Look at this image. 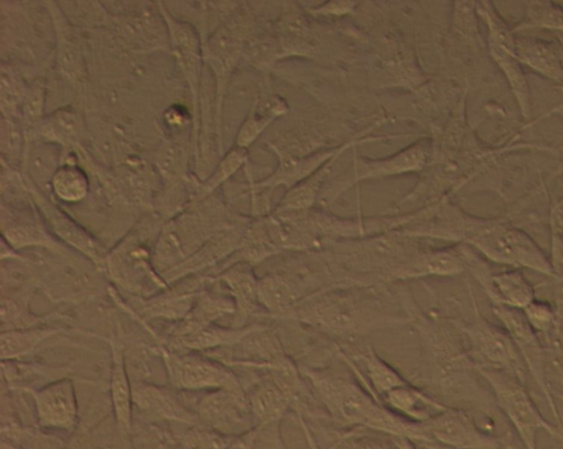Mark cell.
<instances>
[{
  "mask_svg": "<svg viewBox=\"0 0 563 449\" xmlns=\"http://www.w3.org/2000/svg\"><path fill=\"white\" fill-rule=\"evenodd\" d=\"M421 355L409 380L440 403L476 414H500L495 398L472 361L457 320L412 310Z\"/></svg>",
  "mask_w": 563,
  "mask_h": 449,
  "instance_id": "obj_1",
  "label": "cell"
},
{
  "mask_svg": "<svg viewBox=\"0 0 563 449\" xmlns=\"http://www.w3.org/2000/svg\"><path fill=\"white\" fill-rule=\"evenodd\" d=\"M380 286H327L302 298L283 320L346 341L377 329L411 324L412 314L397 313Z\"/></svg>",
  "mask_w": 563,
  "mask_h": 449,
  "instance_id": "obj_2",
  "label": "cell"
},
{
  "mask_svg": "<svg viewBox=\"0 0 563 449\" xmlns=\"http://www.w3.org/2000/svg\"><path fill=\"white\" fill-rule=\"evenodd\" d=\"M298 365L313 397L334 421L416 445L427 441L422 424L395 414L363 384L327 369Z\"/></svg>",
  "mask_w": 563,
  "mask_h": 449,
  "instance_id": "obj_3",
  "label": "cell"
},
{
  "mask_svg": "<svg viewBox=\"0 0 563 449\" xmlns=\"http://www.w3.org/2000/svg\"><path fill=\"white\" fill-rule=\"evenodd\" d=\"M1 61L48 75L54 28L45 1H0Z\"/></svg>",
  "mask_w": 563,
  "mask_h": 449,
  "instance_id": "obj_4",
  "label": "cell"
},
{
  "mask_svg": "<svg viewBox=\"0 0 563 449\" xmlns=\"http://www.w3.org/2000/svg\"><path fill=\"white\" fill-rule=\"evenodd\" d=\"M218 193L188 204L166 220L156 239L153 262L162 275L201 248L216 232L240 220Z\"/></svg>",
  "mask_w": 563,
  "mask_h": 449,
  "instance_id": "obj_5",
  "label": "cell"
},
{
  "mask_svg": "<svg viewBox=\"0 0 563 449\" xmlns=\"http://www.w3.org/2000/svg\"><path fill=\"white\" fill-rule=\"evenodd\" d=\"M165 221L154 210L143 212L104 260L103 271L113 283L142 299L169 287L153 262L154 245Z\"/></svg>",
  "mask_w": 563,
  "mask_h": 449,
  "instance_id": "obj_6",
  "label": "cell"
},
{
  "mask_svg": "<svg viewBox=\"0 0 563 449\" xmlns=\"http://www.w3.org/2000/svg\"><path fill=\"white\" fill-rule=\"evenodd\" d=\"M465 244L488 262L526 269L555 280L550 256L523 229L503 218H478Z\"/></svg>",
  "mask_w": 563,
  "mask_h": 449,
  "instance_id": "obj_7",
  "label": "cell"
},
{
  "mask_svg": "<svg viewBox=\"0 0 563 449\" xmlns=\"http://www.w3.org/2000/svg\"><path fill=\"white\" fill-rule=\"evenodd\" d=\"M107 31L114 44L130 54L168 52V32L158 2L106 1Z\"/></svg>",
  "mask_w": 563,
  "mask_h": 449,
  "instance_id": "obj_8",
  "label": "cell"
},
{
  "mask_svg": "<svg viewBox=\"0 0 563 449\" xmlns=\"http://www.w3.org/2000/svg\"><path fill=\"white\" fill-rule=\"evenodd\" d=\"M477 371L487 383L499 412L510 423L523 449H537L539 430L561 441L563 426L558 427L544 418L530 396L527 384L499 371Z\"/></svg>",
  "mask_w": 563,
  "mask_h": 449,
  "instance_id": "obj_9",
  "label": "cell"
},
{
  "mask_svg": "<svg viewBox=\"0 0 563 449\" xmlns=\"http://www.w3.org/2000/svg\"><path fill=\"white\" fill-rule=\"evenodd\" d=\"M473 316L468 321L457 320L468 354L477 369H489L511 375L527 384V369L508 332L485 318L468 285Z\"/></svg>",
  "mask_w": 563,
  "mask_h": 449,
  "instance_id": "obj_10",
  "label": "cell"
},
{
  "mask_svg": "<svg viewBox=\"0 0 563 449\" xmlns=\"http://www.w3.org/2000/svg\"><path fill=\"white\" fill-rule=\"evenodd\" d=\"M241 6L202 44L203 63L214 84L217 121L222 138L228 86L250 37V15Z\"/></svg>",
  "mask_w": 563,
  "mask_h": 449,
  "instance_id": "obj_11",
  "label": "cell"
},
{
  "mask_svg": "<svg viewBox=\"0 0 563 449\" xmlns=\"http://www.w3.org/2000/svg\"><path fill=\"white\" fill-rule=\"evenodd\" d=\"M422 428L424 442L449 449H520L512 431H493L479 423L475 413L465 409L446 407L422 423Z\"/></svg>",
  "mask_w": 563,
  "mask_h": 449,
  "instance_id": "obj_12",
  "label": "cell"
},
{
  "mask_svg": "<svg viewBox=\"0 0 563 449\" xmlns=\"http://www.w3.org/2000/svg\"><path fill=\"white\" fill-rule=\"evenodd\" d=\"M158 354L173 387L189 392L230 390L246 393L232 368L200 352H179L158 347Z\"/></svg>",
  "mask_w": 563,
  "mask_h": 449,
  "instance_id": "obj_13",
  "label": "cell"
},
{
  "mask_svg": "<svg viewBox=\"0 0 563 449\" xmlns=\"http://www.w3.org/2000/svg\"><path fill=\"white\" fill-rule=\"evenodd\" d=\"M158 6L167 26L168 53L176 65V70L187 86L194 114L192 145L195 150L199 131L200 95L205 70L202 42L191 25L174 18L162 1H158Z\"/></svg>",
  "mask_w": 563,
  "mask_h": 449,
  "instance_id": "obj_14",
  "label": "cell"
},
{
  "mask_svg": "<svg viewBox=\"0 0 563 449\" xmlns=\"http://www.w3.org/2000/svg\"><path fill=\"white\" fill-rule=\"evenodd\" d=\"M54 28L53 72L62 79L79 101H86L89 88V67L81 30L63 12L58 1H45Z\"/></svg>",
  "mask_w": 563,
  "mask_h": 449,
  "instance_id": "obj_15",
  "label": "cell"
},
{
  "mask_svg": "<svg viewBox=\"0 0 563 449\" xmlns=\"http://www.w3.org/2000/svg\"><path fill=\"white\" fill-rule=\"evenodd\" d=\"M31 196L53 236L70 250L81 254L99 270H103L109 250L79 220L51 196L26 182Z\"/></svg>",
  "mask_w": 563,
  "mask_h": 449,
  "instance_id": "obj_16",
  "label": "cell"
},
{
  "mask_svg": "<svg viewBox=\"0 0 563 449\" xmlns=\"http://www.w3.org/2000/svg\"><path fill=\"white\" fill-rule=\"evenodd\" d=\"M494 316L516 344L528 374L532 377L548 402L555 425L563 426L559 409L545 382V347L537 332L528 324L522 310L501 304H490Z\"/></svg>",
  "mask_w": 563,
  "mask_h": 449,
  "instance_id": "obj_17",
  "label": "cell"
},
{
  "mask_svg": "<svg viewBox=\"0 0 563 449\" xmlns=\"http://www.w3.org/2000/svg\"><path fill=\"white\" fill-rule=\"evenodd\" d=\"M194 409L206 427L225 435L238 436L255 427L246 393L230 390L205 392Z\"/></svg>",
  "mask_w": 563,
  "mask_h": 449,
  "instance_id": "obj_18",
  "label": "cell"
},
{
  "mask_svg": "<svg viewBox=\"0 0 563 449\" xmlns=\"http://www.w3.org/2000/svg\"><path fill=\"white\" fill-rule=\"evenodd\" d=\"M36 420L45 429L73 431L78 421V402L74 382L62 377L31 390Z\"/></svg>",
  "mask_w": 563,
  "mask_h": 449,
  "instance_id": "obj_19",
  "label": "cell"
},
{
  "mask_svg": "<svg viewBox=\"0 0 563 449\" xmlns=\"http://www.w3.org/2000/svg\"><path fill=\"white\" fill-rule=\"evenodd\" d=\"M214 281L224 285L234 304V315L230 326L244 327L255 317H265L258 302V276L254 266L238 262L220 270Z\"/></svg>",
  "mask_w": 563,
  "mask_h": 449,
  "instance_id": "obj_20",
  "label": "cell"
},
{
  "mask_svg": "<svg viewBox=\"0 0 563 449\" xmlns=\"http://www.w3.org/2000/svg\"><path fill=\"white\" fill-rule=\"evenodd\" d=\"M472 247L454 243L440 249L419 250L397 273L396 281L453 277L466 273Z\"/></svg>",
  "mask_w": 563,
  "mask_h": 449,
  "instance_id": "obj_21",
  "label": "cell"
},
{
  "mask_svg": "<svg viewBox=\"0 0 563 449\" xmlns=\"http://www.w3.org/2000/svg\"><path fill=\"white\" fill-rule=\"evenodd\" d=\"M133 407L151 418L199 426L194 408L170 388L142 381L132 382Z\"/></svg>",
  "mask_w": 563,
  "mask_h": 449,
  "instance_id": "obj_22",
  "label": "cell"
},
{
  "mask_svg": "<svg viewBox=\"0 0 563 449\" xmlns=\"http://www.w3.org/2000/svg\"><path fill=\"white\" fill-rule=\"evenodd\" d=\"M37 139L54 143L63 150L86 147L89 125L82 107L67 103L48 111L40 125Z\"/></svg>",
  "mask_w": 563,
  "mask_h": 449,
  "instance_id": "obj_23",
  "label": "cell"
},
{
  "mask_svg": "<svg viewBox=\"0 0 563 449\" xmlns=\"http://www.w3.org/2000/svg\"><path fill=\"white\" fill-rule=\"evenodd\" d=\"M429 151V143L422 140L386 158H355L344 188L364 179L420 171L427 164Z\"/></svg>",
  "mask_w": 563,
  "mask_h": 449,
  "instance_id": "obj_24",
  "label": "cell"
},
{
  "mask_svg": "<svg viewBox=\"0 0 563 449\" xmlns=\"http://www.w3.org/2000/svg\"><path fill=\"white\" fill-rule=\"evenodd\" d=\"M246 397L255 427L261 429L280 427L283 418L294 404L291 396L264 374L257 375L246 391Z\"/></svg>",
  "mask_w": 563,
  "mask_h": 449,
  "instance_id": "obj_25",
  "label": "cell"
},
{
  "mask_svg": "<svg viewBox=\"0 0 563 449\" xmlns=\"http://www.w3.org/2000/svg\"><path fill=\"white\" fill-rule=\"evenodd\" d=\"M90 190V174L80 163L78 150H63L62 164L51 180V197L63 207H74L84 202Z\"/></svg>",
  "mask_w": 563,
  "mask_h": 449,
  "instance_id": "obj_26",
  "label": "cell"
},
{
  "mask_svg": "<svg viewBox=\"0 0 563 449\" xmlns=\"http://www.w3.org/2000/svg\"><path fill=\"white\" fill-rule=\"evenodd\" d=\"M176 19L191 25L202 44L236 10L240 3L223 1H162Z\"/></svg>",
  "mask_w": 563,
  "mask_h": 449,
  "instance_id": "obj_27",
  "label": "cell"
},
{
  "mask_svg": "<svg viewBox=\"0 0 563 449\" xmlns=\"http://www.w3.org/2000/svg\"><path fill=\"white\" fill-rule=\"evenodd\" d=\"M110 398L117 426L123 437L130 435L133 414L132 382L125 366L123 348L115 339L110 341Z\"/></svg>",
  "mask_w": 563,
  "mask_h": 449,
  "instance_id": "obj_28",
  "label": "cell"
},
{
  "mask_svg": "<svg viewBox=\"0 0 563 449\" xmlns=\"http://www.w3.org/2000/svg\"><path fill=\"white\" fill-rule=\"evenodd\" d=\"M380 402L395 414L416 424H422L446 408L411 382L387 392Z\"/></svg>",
  "mask_w": 563,
  "mask_h": 449,
  "instance_id": "obj_29",
  "label": "cell"
},
{
  "mask_svg": "<svg viewBox=\"0 0 563 449\" xmlns=\"http://www.w3.org/2000/svg\"><path fill=\"white\" fill-rule=\"evenodd\" d=\"M234 315V304L228 294L213 289L200 288L188 315L172 329L169 336L175 338L196 328L216 324L224 316Z\"/></svg>",
  "mask_w": 563,
  "mask_h": 449,
  "instance_id": "obj_30",
  "label": "cell"
},
{
  "mask_svg": "<svg viewBox=\"0 0 563 449\" xmlns=\"http://www.w3.org/2000/svg\"><path fill=\"white\" fill-rule=\"evenodd\" d=\"M256 322L244 327L219 326L210 324L196 328L181 336L170 338V349H184L192 352H210L236 344Z\"/></svg>",
  "mask_w": 563,
  "mask_h": 449,
  "instance_id": "obj_31",
  "label": "cell"
},
{
  "mask_svg": "<svg viewBox=\"0 0 563 449\" xmlns=\"http://www.w3.org/2000/svg\"><path fill=\"white\" fill-rule=\"evenodd\" d=\"M63 149L54 143L34 140L25 147L21 172L25 180L49 195L52 177L62 164Z\"/></svg>",
  "mask_w": 563,
  "mask_h": 449,
  "instance_id": "obj_32",
  "label": "cell"
},
{
  "mask_svg": "<svg viewBox=\"0 0 563 449\" xmlns=\"http://www.w3.org/2000/svg\"><path fill=\"white\" fill-rule=\"evenodd\" d=\"M515 44L487 41V48L490 57L504 74L522 118L527 120L531 116L530 87L521 63L516 56Z\"/></svg>",
  "mask_w": 563,
  "mask_h": 449,
  "instance_id": "obj_33",
  "label": "cell"
},
{
  "mask_svg": "<svg viewBox=\"0 0 563 449\" xmlns=\"http://www.w3.org/2000/svg\"><path fill=\"white\" fill-rule=\"evenodd\" d=\"M492 293L487 296L490 304H501L522 310L536 297V288L521 269L509 267L494 272L492 275Z\"/></svg>",
  "mask_w": 563,
  "mask_h": 449,
  "instance_id": "obj_34",
  "label": "cell"
},
{
  "mask_svg": "<svg viewBox=\"0 0 563 449\" xmlns=\"http://www.w3.org/2000/svg\"><path fill=\"white\" fill-rule=\"evenodd\" d=\"M515 50L521 64L543 77L563 83V64L551 44L539 39L516 35Z\"/></svg>",
  "mask_w": 563,
  "mask_h": 449,
  "instance_id": "obj_35",
  "label": "cell"
},
{
  "mask_svg": "<svg viewBox=\"0 0 563 449\" xmlns=\"http://www.w3.org/2000/svg\"><path fill=\"white\" fill-rule=\"evenodd\" d=\"M357 359L364 368L365 387L368 388L379 401L387 392L406 385L410 381L406 379L391 364L385 361L372 347L357 350L352 355Z\"/></svg>",
  "mask_w": 563,
  "mask_h": 449,
  "instance_id": "obj_36",
  "label": "cell"
},
{
  "mask_svg": "<svg viewBox=\"0 0 563 449\" xmlns=\"http://www.w3.org/2000/svg\"><path fill=\"white\" fill-rule=\"evenodd\" d=\"M287 110L286 103L277 96L256 97L246 118L240 125L234 145L246 149L261 135L269 123Z\"/></svg>",
  "mask_w": 563,
  "mask_h": 449,
  "instance_id": "obj_37",
  "label": "cell"
},
{
  "mask_svg": "<svg viewBox=\"0 0 563 449\" xmlns=\"http://www.w3.org/2000/svg\"><path fill=\"white\" fill-rule=\"evenodd\" d=\"M196 283L189 287H176L143 299V311L153 318H163L167 320L180 321L190 311L197 292L200 289Z\"/></svg>",
  "mask_w": 563,
  "mask_h": 449,
  "instance_id": "obj_38",
  "label": "cell"
},
{
  "mask_svg": "<svg viewBox=\"0 0 563 449\" xmlns=\"http://www.w3.org/2000/svg\"><path fill=\"white\" fill-rule=\"evenodd\" d=\"M249 158L246 149L233 146L218 161L210 174L195 186L190 202L200 201L227 185L231 177L242 168ZM189 202V204H190Z\"/></svg>",
  "mask_w": 563,
  "mask_h": 449,
  "instance_id": "obj_39",
  "label": "cell"
},
{
  "mask_svg": "<svg viewBox=\"0 0 563 449\" xmlns=\"http://www.w3.org/2000/svg\"><path fill=\"white\" fill-rule=\"evenodd\" d=\"M47 76H37L31 79L20 106L19 114L23 125L26 145L37 140L40 125L47 113Z\"/></svg>",
  "mask_w": 563,
  "mask_h": 449,
  "instance_id": "obj_40",
  "label": "cell"
},
{
  "mask_svg": "<svg viewBox=\"0 0 563 449\" xmlns=\"http://www.w3.org/2000/svg\"><path fill=\"white\" fill-rule=\"evenodd\" d=\"M62 329L34 326L30 328L1 331V360L13 361L32 353L42 342L59 333Z\"/></svg>",
  "mask_w": 563,
  "mask_h": 449,
  "instance_id": "obj_41",
  "label": "cell"
},
{
  "mask_svg": "<svg viewBox=\"0 0 563 449\" xmlns=\"http://www.w3.org/2000/svg\"><path fill=\"white\" fill-rule=\"evenodd\" d=\"M342 152L331 157L314 173L289 188L276 207V213L300 212L308 210L319 194L321 184L328 176L334 161Z\"/></svg>",
  "mask_w": 563,
  "mask_h": 449,
  "instance_id": "obj_42",
  "label": "cell"
},
{
  "mask_svg": "<svg viewBox=\"0 0 563 449\" xmlns=\"http://www.w3.org/2000/svg\"><path fill=\"white\" fill-rule=\"evenodd\" d=\"M522 313L544 347L560 348L559 313L554 304L536 298Z\"/></svg>",
  "mask_w": 563,
  "mask_h": 449,
  "instance_id": "obj_43",
  "label": "cell"
},
{
  "mask_svg": "<svg viewBox=\"0 0 563 449\" xmlns=\"http://www.w3.org/2000/svg\"><path fill=\"white\" fill-rule=\"evenodd\" d=\"M29 78L16 65L1 61L0 111L1 116H20V106L25 96Z\"/></svg>",
  "mask_w": 563,
  "mask_h": 449,
  "instance_id": "obj_44",
  "label": "cell"
},
{
  "mask_svg": "<svg viewBox=\"0 0 563 449\" xmlns=\"http://www.w3.org/2000/svg\"><path fill=\"white\" fill-rule=\"evenodd\" d=\"M25 145V134L20 116H1V162L21 171Z\"/></svg>",
  "mask_w": 563,
  "mask_h": 449,
  "instance_id": "obj_45",
  "label": "cell"
},
{
  "mask_svg": "<svg viewBox=\"0 0 563 449\" xmlns=\"http://www.w3.org/2000/svg\"><path fill=\"white\" fill-rule=\"evenodd\" d=\"M530 29L563 32V7L559 2L530 1L522 20L512 26L515 33Z\"/></svg>",
  "mask_w": 563,
  "mask_h": 449,
  "instance_id": "obj_46",
  "label": "cell"
},
{
  "mask_svg": "<svg viewBox=\"0 0 563 449\" xmlns=\"http://www.w3.org/2000/svg\"><path fill=\"white\" fill-rule=\"evenodd\" d=\"M58 3L70 23L79 30H107L109 15L102 2L62 1Z\"/></svg>",
  "mask_w": 563,
  "mask_h": 449,
  "instance_id": "obj_47",
  "label": "cell"
},
{
  "mask_svg": "<svg viewBox=\"0 0 563 449\" xmlns=\"http://www.w3.org/2000/svg\"><path fill=\"white\" fill-rule=\"evenodd\" d=\"M26 299L27 296L25 295H16L8 299L2 298V331L34 327L43 320L41 317L31 314Z\"/></svg>",
  "mask_w": 563,
  "mask_h": 449,
  "instance_id": "obj_48",
  "label": "cell"
},
{
  "mask_svg": "<svg viewBox=\"0 0 563 449\" xmlns=\"http://www.w3.org/2000/svg\"><path fill=\"white\" fill-rule=\"evenodd\" d=\"M235 436L208 427L194 426L181 439L184 449H225Z\"/></svg>",
  "mask_w": 563,
  "mask_h": 449,
  "instance_id": "obj_49",
  "label": "cell"
},
{
  "mask_svg": "<svg viewBox=\"0 0 563 449\" xmlns=\"http://www.w3.org/2000/svg\"><path fill=\"white\" fill-rule=\"evenodd\" d=\"M544 375L552 397L563 395V349L545 347Z\"/></svg>",
  "mask_w": 563,
  "mask_h": 449,
  "instance_id": "obj_50",
  "label": "cell"
},
{
  "mask_svg": "<svg viewBox=\"0 0 563 449\" xmlns=\"http://www.w3.org/2000/svg\"><path fill=\"white\" fill-rule=\"evenodd\" d=\"M340 441H346L350 449H390L386 441L366 435L344 432Z\"/></svg>",
  "mask_w": 563,
  "mask_h": 449,
  "instance_id": "obj_51",
  "label": "cell"
},
{
  "mask_svg": "<svg viewBox=\"0 0 563 449\" xmlns=\"http://www.w3.org/2000/svg\"><path fill=\"white\" fill-rule=\"evenodd\" d=\"M257 439V428L254 427L235 436L225 449H254Z\"/></svg>",
  "mask_w": 563,
  "mask_h": 449,
  "instance_id": "obj_52",
  "label": "cell"
},
{
  "mask_svg": "<svg viewBox=\"0 0 563 449\" xmlns=\"http://www.w3.org/2000/svg\"><path fill=\"white\" fill-rule=\"evenodd\" d=\"M354 7L353 2H327L323 6H320L313 10L314 13L322 14H343L350 12Z\"/></svg>",
  "mask_w": 563,
  "mask_h": 449,
  "instance_id": "obj_53",
  "label": "cell"
},
{
  "mask_svg": "<svg viewBox=\"0 0 563 449\" xmlns=\"http://www.w3.org/2000/svg\"><path fill=\"white\" fill-rule=\"evenodd\" d=\"M395 449H418L415 442L407 438H389Z\"/></svg>",
  "mask_w": 563,
  "mask_h": 449,
  "instance_id": "obj_54",
  "label": "cell"
},
{
  "mask_svg": "<svg viewBox=\"0 0 563 449\" xmlns=\"http://www.w3.org/2000/svg\"><path fill=\"white\" fill-rule=\"evenodd\" d=\"M552 113H555L556 116H559L562 121H563V103L556 106L555 108H553L552 110H550L545 116H551Z\"/></svg>",
  "mask_w": 563,
  "mask_h": 449,
  "instance_id": "obj_55",
  "label": "cell"
},
{
  "mask_svg": "<svg viewBox=\"0 0 563 449\" xmlns=\"http://www.w3.org/2000/svg\"><path fill=\"white\" fill-rule=\"evenodd\" d=\"M555 282H558L560 284H563V270L560 272V274H559V276H558Z\"/></svg>",
  "mask_w": 563,
  "mask_h": 449,
  "instance_id": "obj_56",
  "label": "cell"
},
{
  "mask_svg": "<svg viewBox=\"0 0 563 449\" xmlns=\"http://www.w3.org/2000/svg\"><path fill=\"white\" fill-rule=\"evenodd\" d=\"M554 398H558V399H560L561 402H563V395H562V394H558V395H555V396H554Z\"/></svg>",
  "mask_w": 563,
  "mask_h": 449,
  "instance_id": "obj_57",
  "label": "cell"
},
{
  "mask_svg": "<svg viewBox=\"0 0 563 449\" xmlns=\"http://www.w3.org/2000/svg\"><path fill=\"white\" fill-rule=\"evenodd\" d=\"M7 447H8V449H15V448L11 447L10 445H8ZM2 449H5V448L2 446Z\"/></svg>",
  "mask_w": 563,
  "mask_h": 449,
  "instance_id": "obj_58",
  "label": "cell"
},
{
  "mask_svg": "<svg viewBox=\"0 0 563 449\" xmlns=\"http://www.w3.org/2000/svg\"><path fill=\"white\" fill-rule=\"evenodd\" d=\"M563 349V348H562Z\"/></svg>",
  "mask_w": 563,
  "mask_h": 449,
  "instance_id": "obj_59",
  "label": "cell"
}]
</instances>
